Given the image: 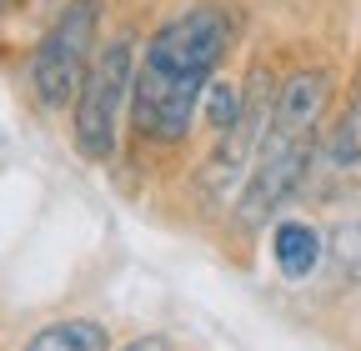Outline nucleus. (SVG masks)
Instances as JSON below:
<instances>
[{
  "label": "nucleus",
  "mask_w": 361,
  "mask_h": 351,
  "mask_svg": "<svg viewBox=\"0 0 361 351\" xmlns=\"http://www.w3.org/2000/svg\"><path fill=\"white\" fill-rule=\"evenodd\" d=\"M271 106H276L271 75H266V66H256L251 80H246V91H241V111H236V121L226 125L221 146H216L211 161H206V191H211V196H231L236 181L256 166L261 136H266V125H271Z\"/></svg>",
  "instance_id": "obj_5"
},
{
  "label": "nucleus",
  "mask_w": 361,
  "mask_h": 351,
  "mask_svg": "<svg viewBox=\"0 0 361 351\" xmlns=\"http://www.w3.org/2000/svg\"><path fill=\"white\" fill-rule=\"evenodd\" d=\"M25 351H111V331L90 316H66V321H51L40 326Z\"/></svg>",
  "instance_id": "obj_7"
},
{
  "label": "nucleus",
  "mask_w": 361,
  "mask_h": 351,
  "mask_svg": "<svg viewBox=\"0 0 361 351\" xmlns=\"http://www.w3.org/2000/svg\"><path fill=\"white\" fill-rule=\"evenodd\" d=\"M16 6H20V0H0V16H11Z\"/></svg>",
  "instance_id": "obj_11"
},
{
  "label": "nucleus",
  "mask_w": 361,
  "mask_h": 351,
  "mask_svg": "<svg viewBox=\"0 0 361 351\" xmlns=\"http://www.w3.org/2000/svg\"><path fill=\"white\" fill-rule=\"evenodd\" d=\"M326 151H331V166H341V171H361V75H356V85H351L346 116L336 121Z\"/></svg>",
  "instance_id": "obj_8"
},
{
  "label": "nucleus",
  "mask_w": 361,
  "mask_h": 351,
  "mask_svg": "<svg viewBox=\"0 0 361 351\" xmlns=\"http://www.w3.org/2000/svg\"><path fill=\"white\" fill-rule=\"evenodd\" d=\"M130 85H135V46H130V35H111L106 46L90 56V70L80 80L75 111H71L75 151L85 161H111V151H116V121L126 111Z\"/></svg>",
  "instance_id": "obj_3"
},
{
  "label": "nucleus",
  "mask_w": 361,
  "mask_h": 351,
  "mask_svg": "<svg viewBox=\"0 0 361 351\" xmlns=\"http://www.w3.org/2000/svg\"><path fill=\"white\" fill-rule=\"evenodd\" d=\"M271 256H276L281 276L301 281V276L316 271V261H322V231L306 226V221H281L271 231Z\"/></svg>",
  "instance_id": "obj_6"
},
{
  "label": "nucleus",
  "mask_w": 361,
  "mask_h": 351,
  "mask_svg": "<svg viewBox=\"0 0 361 351\" xmlns=\"http://www.w3.org/2000/svg\"><path fill=\"white\" fill-rule=\"evenodd\" d=\"M326 96H331L326 70H296L281 91H276L271 125H266V136H261L251 181H246V196H241V206H236L241 226H261L281 201L296 196L301 176H306V166H311V156H316Z\"/></svg>",
  "instance_id": "obj_2"
},
{
  "label": "nucleus",
  "mask_w": 361,
  "mask_h": 351,
  "mask_svg": "<svg viewBox=\"0 0 361 351\" xmlns=\"http://www.w3.org/2000/svg\"><path fill=\"white\" fill-rule=\"evenodd\" d=\"M236 111H241V96L231 91V85H216V91H211V121L226 130V125L236 121Z\"/></svg>",
  "instance_id": "obj_9"
},
{
  "label": "nucleus",
  "mask_w": 361,
  "mask_h": 351,
  "mask_svg": "<svg viewBox=\"0 0 361 351\" xmlns=\"http://www.w3.org/2000/svg\"><path fill=\"white\" fill-rule=\"evenodd\" d=\"M96 30H101V0H71L40 35L30 56V91L45 111H66L75 101L90 56H96Z\"/></svg>",
  "instance_id": "obj_4"
},
{
  "label": "nucleus",
  "mask_w": 361,
  "mask_h": 351,
  "mask_svg": "<svg viewBox=\"0 0 361 351\" xmlns=\"http://www.w3.org/2000/svg\"><path fill=\"white\" fill-rule=\"evenodd\" d=\"M231 51V20L216 6H196L186 16L166 20L146 56L135 61L130 85V121L151 141H180L191 130V116L201 106V91L211 85V70Z\"/></svg>",
  "instance_id": "obj_1"
},
{
  "label": "nucleus",
  "mask_w": 361,
  "mask_h": 351,
  "mask_svg": "<svg viewBox=\"0 0 361 351\" xmlns=\"http://www.w3.org/2000/svg\"><path fill=\"white\" fill-rule=\"evenodd\" d=\"M121 351H171V341H166V336H135V341H126Z\"/></svg>",
  "instance_id": "obj_10"
}]
</instances>
